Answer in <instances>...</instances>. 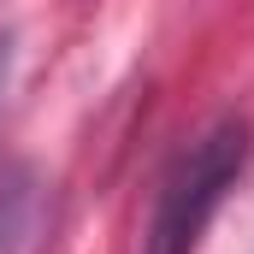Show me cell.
Returning a JSON list of instances; mask_svg holds the SVG:
<instances>
[{
    "label": "cell",
    "mask_w": 254,
    "mask_h": 254,
    "mask_svg": "<svg viewBox=\"0 0 254 254\" xmlns=\"http://www.w3.org/2000/svg\"><path fill=\"white\" fill-rule=\"evenodd\" d=\"M6 77H12V36L0 30V95H6Z\"/></svg>",
    "instance_id": "obj_3"
},
{
    "label": "cell",
    "mask_w": 254,
    "mask_h": 254,
    "mask_svg": "<svg viewBox=\"0 0 254 254\" xmlns=\"http://www.w3.org/2000/svg\"><path fill=\"white\" fill-rule=\"evenodd\" d=\"M243 166H249V125H243V119L207 125L190 148L166 166L136 254H195L201 249V231L213 225V213L225 207V195L237 190Z\"/></svg>",
    "instance_id": "obj_1"
},
{
    "label": "cell",
    "mask_w": 254,
    "mask_h": 254,
    "mask_svg": "<svg viewBox=\"0 0 254 254\" xmlns=\"http://www.w3.org/2000/svg\"><path fill=\"white\" fill-rule=\"evenodd\" d=\"M30 219H36L30 178H0V254H18L30 243Z\"/></svg>",
    "instance_id": "obj_2"
}]
</instances>
